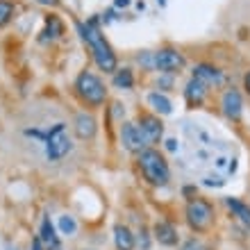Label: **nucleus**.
Returning a JSON list of instances; mask_svg holds the SVG:
<instances>
[{
	"label": "nucleus",
	"instance_id": "obj_6",
	"mask_svg": "<svg viewBox=\"0 0 250 250\" xmlns=\"http://www.w3.org/2000/svg\"><path fill=\"white\" fill-rule=\"evenodd\" d=\"M121 141H123V146L127 148L130 152H134V155H139V152H144L146 148H148V139H146L144 130L139 127L137 123H123L121 125Z\"/></svg>",
	"mask_w": 250,
	"mask_h": 250
},
{
	"label": "nucleus",
	"instance_id": "obj_23",
	"mask_svg": "<svg viewBox=\"0 0 250 250\" xmlns=\"http://www.w3.org/2000/svg\"><path fill=\"white\" fill-rule=\"evenodd\" d=\"M32 250H43V241H41V237L32 239Z\"/></svg>",
	"mask_w": 250,
	"mask_h": 250
},
{
	"label": "nucleus",
	"instance_id": "obj_27",
	"mask_svg": "<svg viewBox=\"0 0 250 250\" xmlns=\"http://www.w3.org/2000/svg\"><path fill=\"white\" fill-rule=\"evenodd\" d=\"M114 5L116 7H127L130 5V0H114Z\"/></svg>",
	"mask_w": 250,
	"mask_h": 250
},
{
	"label": "nucleus",
	"instance_id": "obj_20",
	"mask_svg": "<svg viewBox=\"0 0 250 250\" xmlns=\"http://www.w3.org/2000/svg\"><path fill=\"white\" fill-rule=\"evenodd\" d=\"M14 16V7L12 2H7V0H0V27H5Z\"/></svg>",
	"mask_w": 250,
	"mask_h": 250
},
{
	"label": "nucleus",
	"instance_id": "obj_12",
	"mask_svg": "<svg viewBox=\"0 0 250 250\" xmlns=\"http://www.w3.org/2000/svg\"><path fill=\"white\" fill-rule=\"evenodd\" d=\"M96 130H98V125H96V119H93L91 114L82 112L75 116V134L80 139H93Z\"/></svg>",
	"mask_w": 250,
	"mask_h": 250
},
{
	"label": "nucleus",
	"instance_id": "obj_3",
	"mask_svg": "<svg viewBox=\"0 0 250 250\" xmlns=\"http://www.w3.org/2000/svg\"><path fill=\"white\" fill-rule=\"evenodd\" d=\"M75 91L89 107H100L107 100V89L98 75L89 71H82L75 80Z\"/></svg>",
	"mask_w": 250,
	"mask_h": 250
},
{
	"label": "nucleus",
	"instance_id": "obj_7",
	"mask_svg": "<svg viewBox=\"0 0 250 250\" xmlns=\"http://www.w3.org/2000/svg\"><path fill=\"white\" fill-rule=\"evenodd\" d=\"M182 66H185V57H182V53L173 50V48H164V50L152 55V68H157L162 73H175Z\"/></svg>",
	"mask_w": 250,
	"mask_h": 250
},
{
	"label": "nucleus",
	"instance_id": "obj_10",
	"mask_svg": "<svg viewBox=\"0 0 250 250\" xmlns=\"http://www.w3.org/2000/svg\"><path fill=\"white\" fill-rule=\"evenodd\" d=\"M193 78H196L198 82H203L205 86H218L223 82V73L211 64H198L196 68H193Z\"/></svg>",
	"mask_w": 250,
	"mask_h": 250
},
{
	"label": "nucleus",
	"instance_id": "obj_15",
	"mask_svg": "<svg viewBox=\"0 0 250 250\" xmlns=\"http://www.w3.org/2000/svg\"><path fill=\"white\" fill-rule=\"evenodd\" d=\"M114 244H116L119 250H132L134 248V234L130 232V228L116 225V228H114Z\"/></svg>",
	"mask_w": 250,
	"mask_h": 250
},
{
	"label": "nucleus",
	"instance_id": "obj_26",
	"mask_svg": "<svg viewBox=\"0 0 250 250\" xmlns=\"http://www.w3.org/2000/svg\"><path fill=\"white\" fill-rule=\"evenodd\" d=\"M244 86H246V91L250 93V71L246 73V78H244Z\"/></svg>",
	"mask_w": 250,
	"mask_h": 250
},
{
	"label": "nucleus",
	"instance_id": "obj_28",
	"mask_svg": "<svg viewBox=\"0 0 250 250\" xmlns=\"http://www.w3.org/2000/svg\"><path fill=\"white\" fill-rule=\"evenodd\" d=\"M157 2H159V5H162V7H164V5H166V0H157Z\"/></svg>",
	"mask_w": 250,
	"mask_h": 250
},
{
	"label": "nucleus",
	"instance_id": "obj_13",
	"mask_svg": "<svg viewBox=\"0 0 250 250\" xmlns=\"http://www.w3.org/2000/svg\"><path fill=\"white\" fill-rule=\"evenodd\" d=\"M155 239H157L162 246H178V230L173 228L171 223H166V221H159L155 223Z\"/></svg>",
	"mask_w": 250,
	"mask_h": 250
},
{
	"label": "nucleus",
	"instance_id": "obj_4",
	"mask_svg": "<svg viewBox=\"0 0 250 250\" xmlns=\"http://www.w3.org/2000/svg\"><path fill=\"white\" fill-rule=\"evenodd\" d=\"M187 223L193 232H207L214 223V207L203 198H193L187 205Z\"/></svg>",
	"mask_w": 250,
	"mask_h": 250
},
{
	"label": "nucleus",
	"instance_id": "obj_29",
	"mask_svg": "<svg viewBox=\"0 0 250 250\" xmlns=\"http://www.w3.org/2000/svg\"><path fill=\"white\" fill-rule=\"evenodd\" d=\"M14 250H16V248H14Z\"/></svg>",
	"mask_w": 250,
	"mask_h": 250
},
{
	"label": "nucleus",
	"instance_id": "obj_22",
	"mask_svg": "<svg viewBox=\"0 0 250 250\" xmlns=\"http://www.w3.org/2000/svg\"><path fill=\"white\" fill-rule=\"evenodd\" d=\"M180 250H209V248H207L203 241H198V239H189V241L182 244V248Z\"/></svg>",
	"mask_w": 250,
	"mask_h": 250
},
{
	"label": "nucleus",
	"instance_id": "obj_18",
	"mask_svg": "<svg viewBox=\"0 0 250 250\" xmlns=\"http://www.w3.org/2000/svg\"><path fill=\"white\" fill-rule=\"evenodd\" d=\"M64 32V25L57 16H48L46 19V30H43V39H55Z\"/></svg>",
	"mask_w": 250,
	"mask_h": 250
},
{
	"label": "nucleus",
	"instance_id": "obj_8",
	"mask_svg": "<svg viewBox=\"0 0 250 250\" xmlns=\"http://www.w3.org/2000/svg\"><path fill=\"white\" fill-rule=\"evenodd\" d=\"M139 127L144 130L146 139H148V144H159L162 141V134H164V125L157 116H152V114H139Z\"/></svg>",
	"mask_w": 250,
	"mask_h": 250
},
{
	"label": "nucleus",
	"instance_id": "obj_1",
	"mask_svg": "<svg viewBox=\"0 0 250 250\" xmlns=\"http://www.w3.org/2000/svg\"><path fill=\"white\" fill-rule=\"evenodd\" d=\"M75 25H78L82 39H84L86 43H89V48H91V55H93V60H96L100 71H105V73L116 71V55H114L112 46L105 41V37L100 34L98 19H89L86 23H75Z\"/></svg>",
	"mask_w": 250,
	"mask_h": 250
},
{
	"label": "nucleus",
	"instance_id": "obj_24",
	"mask_svg": "<svg viewBox=\"0 0 250 250\" xmlns=\"http://www.w3.org/2000/svg\"><path fill=\"white\" fill-rule=\"evenodd\" d=\"M166 148H168L171 152H175L178 150V141H175V139H168V141H166Z\"/></svg>",
	"mask_w": 250,
	"mask_h": 250
},
{
	"label": "nucleus",
	"instance_id": "obj_11",
	"mask_svg": "<svg viewBox=\"0 0 250 250\" xmlns=\"http://www.w3.org/2000/svg\"><path fill=\"white\" fill-rule=\"evenodd\" d=\"M205 93H207V86L203 82H198L196 78H191L185 86V98L191 107H200L205 103Z\"/></svg>",
	"mask_w": 250,
	"mask_h": 250
},
{
	"label": "nucleus",
	"instance_id": "obj_25",
	"mask_svg": "<svg viewBox=\"0 0 250 250\" xmlns=\"http://www.w3.org/2000/svg\"><path fill=\"white\" fill-rule=\"evenodd\" d=\"M41 5H50V7H57L60 5V0H39Z\"/></svg>",
	"mask_w": 250,
	"mask_h": 250
},
{
	"label": "nucleus",
	"instance_id": "obj_9",
	"mask_svg": "<svg viewBox=\"0 0 250 250\" xmlns=\"http://www.w3.org/2000/svg\"><path fill=\"white\" fill-rule=\"evenodd\" d=\"M221 107H223V114L228 119L232 121H239L241 119V112H244V100H241V93L232 86L228 91L223 93V98H221Z\"/></svg>",
	"mask_w": 250,
	"mask_h": 250
},
{
	"label": "nucleus",
	"instance_id": "obj_14",
	"mask_svg": "<svg viewBox=\"0 0 250 250\" xmlns=\"http://www.w3.org/2000/svg\"><path fill=\"white\" fill-rule=\"evenodd\" d=\"M39 237L50 250H60V239H57V232H55V225L50 221V216H43V221H41Z\"/></svg>",
	"mask_w": 250,
	"mask_h": 250
},
{
	"label": "nucleus",
	"instance_id": "obj_21",
	"mask_svg": "<svg viewBox=\"0 0 250 250\" xmlns=\"http://www.w3.org/2000/svg\"><path fill=\"white\" fill-rule=\"evenodd\" d=\"M60 230H62V234H66V237H73V234H75V230H78L75 218H73V216H62L60 218Z\"/></svg>",
	"mask_w": 250,
	"mask_h": 250
},
{
	"label": "nucleus",
	"instance_id": "obj_17",
	"mask_svg": "<svg viewBox=\"0 0 250 250\" xmlns=\"http://www.w3.org/2000/svg\"><path fill=\"white\" fill-rule=\"evenodd\" d=\"M225 205L234 211V216H239L244 223H250V207L248 205H244L241 200H237V198H225Z\"/></svg>",
	"mask_w": 250,
	"mask_h": 250
},
{
	"label": "nucleus",
	"instance_id": "obj_16",
	"mask_svg": "<svg viewBox=\"0 0 250 250\" xmlns=\"http://www.w3.org/2000/svg\"><path fill=\"white\" fill-rule=\"evenodd\" d=\"M148 105L155 109L157 114H171L173 112V105H171V100L166 98L164 93H157V91H152V93H148Z\"/></svg>",
	"mask_w": 250,
	"mask_h": 250
},
{
	"label": "nucleus",
	"instance_id": "obj_19",
	"mask_svg": "<svg viewBox=\"0 0 250 250\" xmlns=\"http://www.w3.org/2000/svg\"><path fill=\"white\" fill-rule=\"evenodd\" d=\"M132 84H134V75H132L130 68L116 71V75H114V86H119V89H132Z\"/></svg>",
	"mask_w": 250,
	"mask_h": 250
},
{
	"label": "nucleus",
	"instance_id": "obj_2",
	"mask_svg": "<svg viewBox=\"0 0 250 250\" xmlns=\"http://www.w3.org/2000/svg\"><path fill=\"white\" fill-rule=\"evenodd\" d=\"M139 168L144 173V178L150 182L152 187H164L168 185V180H171V171H168V164H166V159L159 155L157 150H152V148H146L144 152H139Z\"/></svg>",
	"mask_w": 250,
	"mask_h": 250
},
{
	"label": "nucleus",
	"instance_id": "obj_5",
	"mask_svg": "<svg viewBox=\"0 0 250 250\" xmlns=\"http://www.w3.org/2000/svg\"><path fill=\"white\" fill-rule=\"evenodd\" d=\"M68 150H71V139L66 134V125L64 123L53 125V130L48 132V137H46V157L50 162H57Z\"/></svg>",
	"mask_w": 250,
	"mask_h": 250
}]
</instances>
